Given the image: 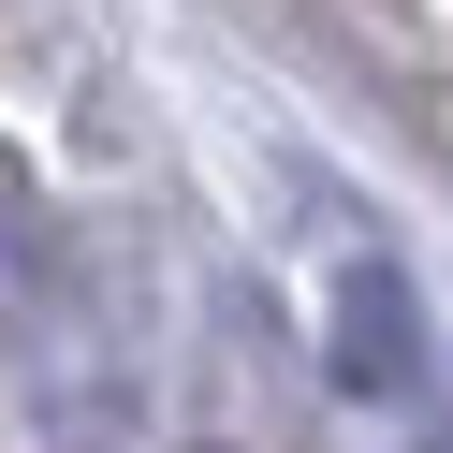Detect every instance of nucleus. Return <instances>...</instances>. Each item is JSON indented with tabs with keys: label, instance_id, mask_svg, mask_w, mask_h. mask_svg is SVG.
<instances>
[{
	"label": "nucleus",
	"instance_id": "nucleus-1",
	"mask_svg": "<svg viewBox=\"0 0 453 453\" xmlns=\"http://www.w3.org/2000/svg\"><path fill=\"white\" fill-rule=\"evenodd\" d=\"M410 278H395V264H351V278H336V380H351V395H410Z\"/></svg>",
	"mask_w": 453,
	"mask_h": 453
}]
</instances>
